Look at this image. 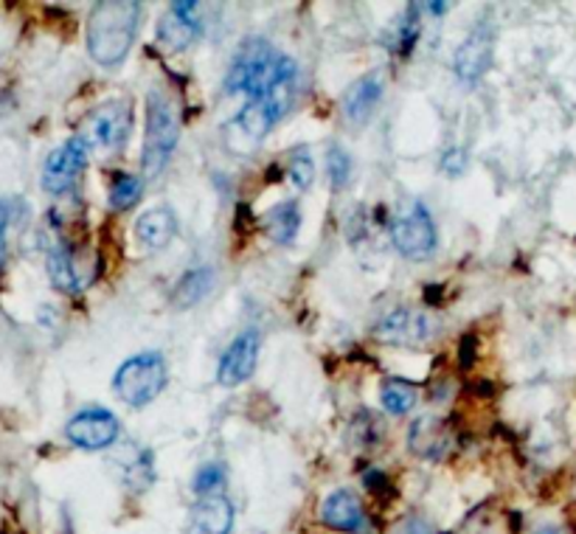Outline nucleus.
I'll return each mask as SVG.
<instances>
[{
  "label": "nucleus",
  "instance_id": "20",
  "mask_svg": "<svg viewBox=\"0 0 576 534\" xmlns=\"http://www.w3.org/2000/svg\"><path fill=\"white\" fill-rule=\"evenodd\" d=\"M301 228V209L296 200L276 203L265 214V234L276 245H290Z\"/></svg>",
  "mask_w": 576,
  "mask_h": 534
},
{
  "label": "nucleus",
  "instance_id": "18",
  "mask_svg": "<svg viewBox=\"0 0 576 534\" xmlns=\"http://www.w3.org/2000/svg\"><path fill=\"white\" fill-rule=\"evenodd\" d=\"M177 216L170 206H155V209L143 211L136 223V237L143 248L161 250L175 239Z\"/></svg>",
  "mask_w": 576,
  "mask_h": 534
},
{
  "label": "nucleus",
  "instance_id": "31",
  "mask_svg": "<svg viewBox=\"0 0 576 534\" xmlns=\"http://www.w3.org/2000/svg\"><path fill=\"white\" fill-rule=\"evenodd\" d=\"M425 9H430V14H444L448 12V3H425Z\"/></svg>",
  "mask_w": 576,
  "mask_h": 534
},
{
  "label": "nucleus",
  "instance_id": "15",
  "mask_svg": "<svg viewBox=\"0 0 576 534\" xmlns=\"http://www.w3.org/2000/svg\"><path fill=\"white\" fill-rule=\"evenodd\" d=\"M383 90H386V74L383 71H372V74L352 82L349 90L343 94L346 122L354 124V127H363L372 119L374 110H377V104H380Z\"/></svg>",
  "mask_w": 576,
  "mask_h": 534
},
{
  "label": "nucleus",
  "instance_id": "8",
  "mask_svg": "<svg viewBox=\"0 0 576 534\" xmlns=\"http://www.w3.org/2000/svg\"><path fill=\"white\" fill-rule=\"evenodd\" d=\"M85 166H88V141L76 136L62 144V147H57L54 152L46 158V166H42V189H46L48 195H65V191L74 189V183L79 181Z\"/></svg>",
  "mask_w": 576,
  "mask_h": 534
},
{
  "label": "nucleus",
  "instance_id": "17",
  "mask_svg": "<svg viewBox=\"0 0 576 534\" xmlns=\"http://www.w3.org/2000/svg\"><path fill=\"white\" fill-rule=\"evenodd\" d=\"M450 431L439 417H420L408 431V447L411 454L427 461H441L450 450Z\"/></svg>",
  "mask_w": 576,
  "mask_h": 534
},
{
  "label": "nucleus",
  "instance_id": "21",
  "mask_svg": "<svg viewBox=\"0 0 576 534\" xmlns=\"http://www.w3.org/2000/svg\"><path fill=\"white\" fill-rule=\"evenodd\" d=\"M214 287V271L211 268H195V271L186 273L175 287V307L180 310H189V307L200 305L205 296Z\"/></svg>",
  "mask_w": 576,
  "mask_h": 534
},
{
  "label": "nucleus",
  "instance_id": "32",
  "mask_svg": "<svg viewBox=\"0 0 576 534\" xmlns=\"http://www.w3.org/2000/svg\"><path fill=\"white\" fill-rule=\"evenodd\" d=\"M535 534H565L560 526H540Z\"/></svg>",
  "mask_w": 576,
  "mask_h": 534
},
{
  "label": "nucleus",
  "instance_id": "22",
  "mask_svg": "<svg viewBox=\"0 0 576 534\" xmlns=\"http://www.w3.org/2000/svg\"><path fill=\"white\" fill-rule=\"evenodd\" d=\"M380 399L383 408H386L388 413H393V417H405L408 411H414L416 399H420V388L402 377H388L383 380Z\"/></svg>",
  "mask_w": 576,
  "mask_h": 534
},
{
  "label": "nucleus",
  "instance_id": "14",
  "mask_svg": "<svg viewBox=\"0 0 576 534\" xmlns=\"http://www.w3.org/2000/svg\"><path fill=\"white\" fill-rule=\"evenodd\" d=\"M203 32V14L197 3H172L170 12L161 17L158 40L170 51H186Z\"/></svg>",
  "mask_w": 576,
  "mask_h": 534
},
{
  "label": "nucleus",
  "instance_id": "1",
  "mask_svg": "<svg viewBox=\"0 0 576 534\" xmlns=\"http://www.w3.org/2000/svg\"><path fill=\"white\" fill-rule=\"evenodd\" d=\"M141 26V3L129 0H104L96 3L88 17V54L90 60L113 69L127 60Z\"/></svg>",
  "mask_w": 576,
  "mask_h": 534
},
{
  "label": "nucleus",
  "instance_id": "19",
  "mask_svg": "<svg viewBox=\"0 0 576 534\" xmlns=\"http://www.w3.org/2000/svg\"><path fill=\"white\" fill-rule=\"evenodd\" d=\"M46 268H48V278H51V285H54L60 293L74 296V293H79L82 287H85L79 268H76L74 250H71L68 245H57V248H51Z\"/></svg>",
  "mask_w": 576,
  "mask_h": 534
},
{
  "label": "nucleus",
  "instance_id": "24",
  "mask_svg": "<svg viewBox=\"0 0 576 534\" xmlns=\"http://www.w3.org/2000/svg\"><path fill=\"white\" fill-rule=\"evenodd\" d=\"M326 175H329L333 189H343L346 183L352 181V156L338 144L326 149Z\"/></svg>",
  "mask_w": 576,
  "mask_h": 534
},
{
  "label": "nucleus",
  "instance_id": "26",
  "mask_svg": "<svg viewBox=\"0 0 576 534\" xmlns=\"http://www.w3.org/2000/svg\"><path fill=\"white\" fill-rule=\"evenodd\" d=\"M195 493L200 495V498H205V495H217L220 489L225 487V467L220 464V461H211V464H203L200 470L195 473Z\"/></svg>",
  "mask_w": 576,
  "mask_h": 534
},
{
  "label": "nucleus",
  "instance_id": "5",
  "mask_svg": "<svg viewBox=\"0 0 576 534\" xmlns=\"http://www.w3.org/2000/svg\"><path fill=\"white\" fill-rule=\"evenodd\" d=\"M278 119L281 115L273 110L265 96H256L223 127L225 149L234 156H251V152H256L259 144L265 141Z\"/></svg>",
  "mask_w": 576,
  "mask_h": 534
},
{
  "label": "nucleus",
  "instance_id": "2",
  "mask_svg": "<svg viewBox=\"0 0 576 534\" xmlns=\"http://www.w3.org/2000/svg\"><path fill=\"white\" fill-rule=\"evenodd\" d=\"M290 65V57L278 54L276 48L265 40H248L237 51L234 62H230L228 76H225V90L228 94H245L256 99V96L267 94L278 82V76L285 74Z\"/></svg>",
  "mask_w": 576,
  "mask_h": 534
},
{
  "label": "nucleus",
  "instance_id": "13",
  "mask_svg": "<svg viewBox=\"0 0 576 534\" xmlns=\"http://www.w3.org/2000/svg\"><path fill=\"white\" fill-rule=\"evenodd\" d=\"M259 349H262V338L256 330L239 332L237 338L230 340V346L223 352L217 365V383L225 388H234L239 383L251 377L253 369L259 363Z\"/></svg>",
  "mask_w": 576,
  "mask_h": 534
},
{
  "label": "nucleus",
  "instance_id": "25",
  "mask_svg": "<svg viewBox=\"0 0 576 534\" xmlns=\"http://www.w3.org/2000/svg\"><path fill=\"white\" fill-rule=\"evenodd\" d=\"M287 175H290L292 186H296L299 191L310 189L312 181H315V163H312L310 149L299 147L296 152H292L290 161H287Z\"/></svg>",
  "mask_w": 576,
  "mask_h": 534
},
{
  "label": "nucleus",
  "instance_id": "16",
  "mask_svg": "<svg viewBox=\"0 0 576 534\" xmlns=\"http://www.w3.org/2000/svg\"><path fill=\"white\" fill-rule=\"evenodd\" d=\"M234 504L225 495H205L191 507L186 534H230Z\"/></svg>",
  "mask_w": 576,
  "mask_h": 534
},
{
  "label": "nucleus",
  "instance_id": "27",
  "mask_svg": "<svg viewBox=\"0 0 576 534\" xmlns=\"http://www.w3.org/2000/svg\"><path fill=\"white\" fill-rule=\"evenodd\" d=\"M420 7H408V12L402 14L400 21V32H397V51L400 54H411L416 37H420Z\"/></svg>",
  "mask_w": 576,
  "mask_h": 534
},
{
  "label": "nucleus",
  "instance_id": "10",
  "mask_svg": "<svg viewBox=\"0 0 576 534\" xmlns=\"http://www.w3.org/2000/svg\"><path fill=\"white\" fill-rule=\"evenodd\" d=\"M118 420L104 408H88L79 411L76 417H71V422L65 425V439L79 450H104L118 439Z\"/></svg>",
  "mask_w": 576,
  "mask_h": 534
},
{
  "label": "nucleus",
  "instance_id": "4",
  "mask_svg": "<svg viewBox=\"0 0 576 534\" xmlns=\"http://www.w3.org/2000/svg\"><path fill=\"white\" fill-rule=\"evenodd\" d=\"M166 386V360L161 352H138L118 365L113 377L115 397L129 408L150 406Z\"/></svg>",
  "mask_w": 576,
  "mask_h": 534
},
{
  "label": "nucleus",
  "instance_id": "28",
  "mask_svg": "<svg viewBox=\"0 0 576 534\" xmlns=\"http://www.w3.org/2000/svg\"><path fill=\"white\" fill-rule=\"evenodd\" d=\"M467 152H464V147H450L444 156H441V163L439 170L444 172L448 177H461L464 175V170H467Z\"/></svg>",
  "mask_w": 576,
  "mask_h": 534
},
{
  "label": "nucleus",
  "instance_id": "12",
  "mask_svg": "<svg viewBox=\"0 0 576 534\" xmlns=\"http://www.w3.org/2000/svg\"><path fill=\"white\" fill-rule=\"evenodd\" d=\"M374 338L380 344L388 346H416L425 344V340L434 338V319L425 315V312L408 310V307H400V310L388 312L386 319L377 324L374 330Z\"/></svg>",
  "mask_w": 576,
  "mask_h": 534
},
{
  "label": "nucleus",
  "instance_id": "6",
  "mask_svg": "<svg viewBox=\"0 0 576 534\" xmlns=\"http://www.w3.org/2000/svg\"><path fill=\"white\" fill-rule=\"evenodd\" d=\"M391 243L405 259H427L436 250V223L420 200H408L391 220Z\"/></svg>",
  "mask_w": 576,
  "mask_h": 534
},
{
  "label": "nucleus",
  "instance_id": "23",
  "mask_svg": "<svg viewBox=\"0 0 576 534\" xmlns=\"http://www.w3.org/2000/svg\"><path fill=\"white\" fill-rule=\"evenodd\" d=\"M108 200L115 211L133 209L141 200V181L133 175H118L113 181V186H110Z\"/></svg>",
  "mask_w": 576,
  "mask_h": 534
},
{
  "label": "nucleus",
  "instance_id": "9",
  "mask_svg": "<svg viewBox=\"0 0 576 534\" xmlns=\"http://www.w3.org/2000/svg\"><path fill=\"white\" fill-rule=\"evenodd\" d=\"M492 57H496V28L492 23L481 21L469 32V37L459 46L453 60V71L461 82L475 85L489 69H492Z\"/></svg>",
  "mask_w": 576,
  "mask_h": 534
},
{
  "label": "nucleus",
  "instance_id": "30",
  "mask_svg": "<svg viewBox=\"0 0 576 534\" xmlns=\"http://www.w3.org/2000/svg\"><path fill=\"white\" fill-rule=\"evenodd\" d=\"M7 228H9V209L0 200V268L7 262Z\"/></svg>",
  "mask_w": 576,
  "mask_h": 534
},
{
  "label": "nucleus",
  "instance_id": "11",
  "mask_svg": "<svg viewBox=\"0 0 576 534\" xmlns=\"http://www.w3.org/2000/svg\"><path fill=\"white\" fill-rule=\"evenodd\" d=\"M321 521L326 529L343 534H372V521H368L366 507L352 489H335L321 504Z\"/></svg>",
  "mask_w": 576,
  "mask_h": 534
},
{
  "label": "nucleus",
  "instance_id": "3",
  "mask_svg": "<svg viewBox=\"0 0 576 534\" xmlns=\"http://www.w3.org/2000/svg\"><path fill=\"white\" fill-rule=\"evenodd\" d=\"M180 138V124L172 110L170 99L161 90H150L147 96V127H143L141 170L147 177L161 175L163 166L170 163L172 152Z\"/></svg>",
  "mask_w": 576,
  "mask_h": 534
},
{
  "label": "nucleus",
  "instance_id": "29",
  "mask_svg": "<svg viewBox=\"0 0 576 534\" xmlns=\"http://www.w3.org/2000/svg\"><path fill=\"white\" fill-rule=\"evenodd\" d=\"M393 534H436V529L425 521V518H408L397 526Z\"/></svg>",
  "mask_w": 576,
  "mask_h": 534
},
{
  "label": "nucleus",
  "instance_id": "7",
  "mask_svg": "<svg viewBox=\"0 0 576 534\" xmlns=\"http://www.w3.org/2000/svg\"><path fill=\"white\" fill-rule=\"evenodd\" d=\"M133 129V104L124 99L104 102L85 119V141L102 149H122Z\"/></svg>",
  "mask_w": 576,
  "mask_h": 534
}]
</instances>
